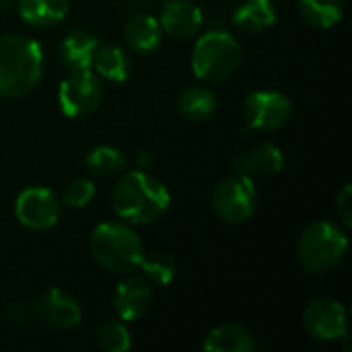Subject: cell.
Segmentation results:
<instances>
[{
  "mask_svg": "<svg viewBox=\"0 0 352 352\" xmlns=\"http://www.w3.org/2000/svg\"><path fill=\"white\" fill-rule=\"evenodd\" d=\"M97 344L105 352H128L132 346L130 332L126 328V322L120 318L116 320H105L97 328Z\"/></svg>",
  "mask_w": 352,
  "mask_h": 352,
  "instance_id": "obj_25",
  "label": "cell"
},
{
  "mask_svg": "<svg viewBox=\"0 0 352 352\" xmlns=\"http://www.w3.org/2000/svg\"><path fill=\"white\" fill-rule=\"evenodd\" d=\"M113 212L130 225H148L161 219L169 204L171 194L167 186L144 169L124 173L111 192Z\"/></svg>",
  "mask_w": 352,
  "mask_h": 352,
  "instance_id": "obj_1",
  "label": "cell"
},
{
  "mask_svg": "<svg viewBox=\"0 0 352 352\" xmlns=\"http://www.w3.org/2000/svg\"><path fill=\"white\" fill-rule=\"evenodd\" d=\"M299 14L316 29H332L344 16V0H299Z\"/></svg>",
  "mask_w": 352,
  "mask_h": 352,
  "instance_id": "obj_21",
  "label": "cell"
},
{
  "mask_svg": "<svg viewBox=\"0 0 352 352\" xmlns=\"http://www.w3.org/2000/svg\"><path fill=\"white\" fill-rule=\"evenodd\" d=\"M19 14L33 27H52L66 19L70 0H16Z\"/></svg>",
  "mask_w": 352,
  "mask_h": 352,
  "instance_id": "obj_20",
  "label": "cell"
},
{
  "mask_svg": "<svg viewBox=\"0 0 352 352\" xmlns=\"http://www.w3.org/2000/svg\"><path fill=\"white\" fill-rule=\"evenodd\" d=\"M241 58H243L241 45L229 31L210 29L202 33L194 43L192 70L200 80L225 82L237 72Z\"/></svg>",
  "mask_w": 352,
  "mask_h": 352,
  "instance_id": "obj_4",
  "label": "cell"
},
{
  "mask_svg": "<svg viewBox=\"0 0 352 352\" xmlns=\"http://www.w3.org/2000/svg\"><path fill=\"white\" fill-rule=\"evenodd\" d=\"M278 14H276V6L272 0H243L233 16L231 23L248 35H256L262 33L266 29H270L276 23Z\"/></svg>",
  "mask_w": 352,
  "mask_h": 352,
  "instance_id": "obj_16",
  "label": "cell"
},
{
  "mask_svg": "<svg viewBox=\"0 0 352 352\" xmlns=\"http://www.w3.org/2000/svg\"><path fill=\"white\" fill-rule=\"evenodd\" d=\"M85 165L93 175L99 177H113L120 175L126 167V157L120 148L111 144H97L85 155Z\"/></svg>",
  "mask_w": 352,
  "mask_h": 352,
  "instance_id": "obj_23",
  "label": "cell"
},
{
  "mask_svg": "<svg viewBox=\"0 0 352 352\" xmlns=\"http://www.w3.org/2000/svg\"><path fill=\"white\" fill-rule=\"evenodd\" d=\"M291 113L293 101L278 91H254L243 99V120L248 130H278L291 120Z\"/></svg>",
  "mask_w": 352,
  "mask_h": 352,
  "instance_id": "obj_8",
  "label": "cell"
},
{
  "mask_svg": "<svg viewBox=\"0 0 352 352\" xmlns=\"http://www.w3.org/2000/svg\"><path fill=\"white\" fill-rule=\"evenodd\" d=\"M95 198V184L89 177H74L62 190V204L68 208H85Z\"/></svg>",
  "mask_w": 352,
  "mask_h": 352,
  "instance_id": "obj_26",
  "label": "cell"
},
{
  "mask_svg": "<svg viewBox=\"0 0 352 352\" xmlns=\"http://www.w3.org/2000/svg\"><path fill=\"white\" fill-rule=\"evenodd\" d=\"M159 23L163 33L175 39H188L202 29L204 14L192 0H167L163 4Z\"/></svg>",
  "mask_w": 352,
  "mask_h": 352,
  "instance_id": "obj_14",
  "label": "cell"
},
{
  "mask_svg": "<svg viewBox=\"0 0 352 352\" xmlns=\"http://www.w3.org/2000/svg\"><path fill=\"white\" fill-rule=\"evenodd\" d=\"M14 217L31 231H47L60 219V202L52 190L43 186H31L16 196Z\"/></svg>",
  "mask_w": 352,
  "mask_h": 352,
  "instance_id": "obj_10",
  "label": "cell"
},
{
  "mask_svg": "<svg viewBox=\"0 0 352 352\" xmlns=\"http://www.w3.org/2000/svg\"><path fill=\"white\" fill-rule=\"evenodd\" d=\"M43 47L19 33L0 37V97H23L43 74Z\"/></svg>",
  "mask_w": 352,
  "mask_h": 352,
  "instance_id": "obj_2",
  "label": "cell"
},
{
  "mask_svg": "<svg viewBox=\"0 0 352 352\" xmlns=\"http://www.w3.org/2000/svg\"><path fill=\"white\" fill-rule=\"evenodd\" d=\"M8 4H10V0H0V10L2 8H8Z\"/></svg>",
  "mask_w": 352,
  "mask_h": 352,
  "instance_id": "obj_30",
  "label": "cell"
},
{
  "mask_svg": "<svg viewBox=\"0 0 352 352\" xmlns=\"http://www.w3.org/2000/svg\"><path fill=\"white\" fill-rule=\"evenodd\" d=\"M217 105H219V101L212 91H208L204 87H190L177 97L175 107H177L179 116H184L186 120L202 122L217 111Z\"/></svg>",
  "mask_w": 352,
  "mask_h": 352,
  "instance_id": "obj_22",
  "label": "cell"
},
{
  "mask_svg": "<svg viewBox=\"0 0 352 352\" xmlns=\"http://www.w3.org/2000/svg\"><path fill=\"white\" fill-rule=\"evenodd\" d=\"M93 260L107 272L130 274L138 268L144 256V243L140 235L126 223L105 221L97 225L89 239Z\"/></svg>",
  "mask_w": 352,
  "mask_h": 352,
  "instance_id": "obj_3",
  "label": "cell"
},
{
  "mask_svg": "<svg viewBox=\"0 0 352 352\" xmlns=\"http://www.w3.org/2000/svg\"><path fill=\"white\" fill-rule=\"evenodd\" d=\"M336 214L342 223L344 229H351L352 227V186L346 184L340 194L336 196Z\"/></svg>",
  "mask_w": 352,
  "mask_h": 352,
  "instance_id": "obj_27",
  "label": "cell"
},
{
  "mask_svg": "<svg viewBox=\"0 0 352 352\" xmlns=\"http://www.w3.org/2000/svg\"><path fill=\"white\" fill-rule=\"evenodd\" d=\"M91 68L99 78L109 82H124L130 76L132 62L130 56L116 43H99L91 62Z\"/></svg>",
  "mask_w": 352,
  "mask_h": 352,
  "instance_id": "obj_18",
  "label": "cell"
},
{
  "mask_svg": "<svg viewBox=\"0 0 352 352\" xmlns=\"http://www.w3.org/2000/svg\"><path fill=\"white\" fill-rule=\"evenodd\" d=\"M283 167H285V155L272 142H258V144L241 151L233 159V169L252 179L276 175V173H280Z\"/></svg>",
  "mask_w": 352,
  "mask_h": 352,
  "instance_id": "obj_13",
  "label": "cell"
},
{
  "mask_svg": "<svg viewBox=\"0 0 352 352\" xmlns=\"http://www.w3.org/2000/svg\"><path fill=\"white\" fill-rule=\"evenodd\" d=\"M153 287L144 276H128L113 291V309L122 322H138L151 309Z\"/></svg>",
  "mask_w": 352,
  "mask_h": 352,
  "instance_id": "obj_12",
  "label": "cell"
},
{
  "mask_svg": "<svg viewBox=\"0 0 352 352\" xmlns=\"http://www.w3.org/2000/svg\"><path fill=\"white\" fill-rule=\"evenodd\" d=\"M258 202H260V196H258L256 182L237 171L223 177L214 186L212 196H210L214 214L229 225L245 223L256 212Z\"/></svg>",
  "mask_w": 352,
  "mask_h": 352,
  "instance_id": "obj_6",
  "label": "cell"
},
{
  "mask_svg": "<svg viewBox=\"0 0 352 352\" xmlns=\"http://www.w3.org/2000/svg\"><path fill=\"white\" fill-rule=\"evenodd\" d=\"M99 45L97 35H93L87 29H72L64 35L62 43H60V62L62 66L72 72V70H85L91 68L95 50Z\"/></svg>",
  "mask_w": 352,
  "mask_h": 352,
  "instance_id": "obj_15",
  "label": "cell"
},
{
  "mask_svg": "<svg viewBox=\"0 0 352 352\" xmlns=\"http://www.w3.org/2000/svg\"><path fill=\"white\" fill-rule=\"evenodd\" d=\"M138 268L142 270V276L157 287H167L175 278V260L167 252H144Z\"/></svg>",
  "mask_w": 352,
  "mask_h": 352,
  "instance_id": "obj_24",
  "label": "cell"
},
{
  "mask_svg": "<svg viewBox=\"0 0 352 352\" xmlns=\"http://www.w3.org/2000/svg\"><path fill=\"white\" fill-rule=\"evenodd\" d=\"M4 316L10 324L14 326H23L31 320L33 316V307L29 303H23V301H12L8 303V307L4 309Z\"/></svg>",
  "mask_w": 352,
  "mask_h": 352,
  "instance_id": "obj_28",
  "label": "cell"
},
{
  "mask_svg": "<svg viewBox=\"0 0 352 352\" xmlns=\"http://www.w3.org/2000/svg\"><path fill=\"white\" fill-rule=\"evenodd\" d=\"M303 326L307 334L322 342L342 340L349 334L346 307L332 297L314 299L303 311Z\"/></svg>",
  "mask_w": 352,
  "mask_h": 352,
  "instance_id": "obj_9",
  "label": "cell"
},
{
  "mask_svg": "<svg viewBox=\"0 0 352 352\" xmlns=\"http://www.w3.org/2000/svg\"><path fill=\"white\" fill-rule=\"evenodd\" d=\"M349 252V237L342 227L332 221H316L307 225L297 241V256L305 270L314 274L336 268Z\"/></svg>",
  "mask_w": 352,
  "mask_h": 352,
  "instance_id": "obj_5",
  "label": "cell"
},
{
  "mask_svg": "<svg viewBox=\"0 0 352 352\" xmlns=\"http://www.w3.org/2000/svg\"><path fill=\"white\" fill-rule=\"evenodd\" d=\"M103 101L101 80L91 68L72 70L58 87V105L68 118H85L93 113Z\"/></svg>",
  "mask_w": 352,
  "mask_h": 352,
  "instance_id": "obj_7",
  "label": "cell"
},
{
  "mask_svg": "<svg viewBox=\"0 0 352 352\" xmlns=\"http://www.w3.org/2000/svg\"><path fill=\"white\" fill-rule=\"evenodd\" d=\"M33 311L39 316V320L52 328H60V330H72L80 324L82 320V309L78 305V301L68 295L62 289H50L45 291L39 301L35 303Z\"/></svg>",
  "mask_w": 352,
  "mask_h": 352,
  "instance_id": "obj_11",
  "label": "cell"
},
{
  "mask_svg": "<svg viewBox=\"0 0 352 352\" xmlns=\"http://www.w3.org/2000/svg\"><path fill=\"white\" fill-rule=\"evenodd\" d=\"M202 349L206 352H252L256 340L241 324H221L206 334Z\"/></svg>",
  "mask_w": 352,
  "mask_h": 352,
  "instance_id": "obj_17",
  "label": "cell"
},
{
  "mask_svg": "<svg viewBox=\"0 0 352 352\" xmlns=\"http://www.w3.org/2000/svg\"><path fill=\"white\" fill-rule=\"evenodd\" d=\"M153 163H155V153H151V151H140V153H136V165H138V169H148V167H153Z\"/></svg>",
  "mask_w": 352,
  "mask_h": 352,
  "instance_id": "obj_29",
  "label": "cell"
},
{
  "mask_svg": "<svg viewBox=\"0 0 352 352\" xmlns=\"http://www.w3.org/2000/svg\"><path fill=\"white\" fill-rule=\"evenodd\" d=\"M124 37L134 52L151 54V52L159 50V45H161L163 29H161L159 19H155L151 14H136L128 21V25L124 29Z\"/></svg>",
  "mask_w": 352,
  "mask_h": 352,
  "instance_id": "obj_19",
  "label": "cell"
}]
</instances>
